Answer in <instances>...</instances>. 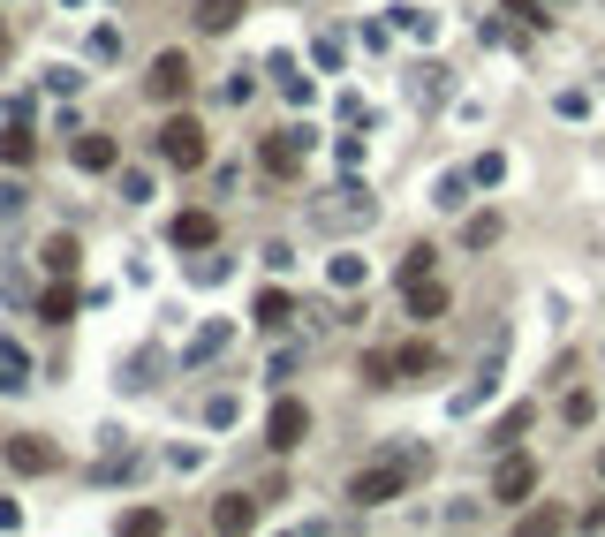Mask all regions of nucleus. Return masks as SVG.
I'll list each match as a JSON object with an SVG mask.
<instances>
[{"mask_svg":"<svg viewBox=\"0 0 605 537\" xmlns=\"http://www.w3.org/2000/svg\"><path fill=\"white\" fill-rule=\"evenodd\" d=\"M424 469H432V454H424V447H401L394 462H371V469H356L348 500H356V507H379V500H394V492L409 485V477H424Z\"/></svg>","mask_w":605,"mask_h":537,"instance_id":"obj_1","label":"nucleus"},{"mask_svg":"<svg viewBox=\"0 0 605 537\" xmlns=\"http://www.w3.org/2000/svg\"><path fill=\"white\" fill-rule=\"evenodd\" d=\"M159 159H167V167H205V129L197 122H167L159 129Z\"/></svg>","mask_w":605,"mask_h":537,"instance_id":"obj_2","label":"nucleus"},{"mask_svg":"<svg viewBox=\"0 0 605 537\" xmlns=\"http://www.w3.org/2000/svg\"><path fill=\"white\" fill-rule=\"evenodd\" d=\"M303 432H311V409H303V401H280V409L265 416V439H273L280 454H288V447H303Z\"/></svg>","mask_w":605,"mask_h":537,"instance_id":"obj_3","label":"nucleus"},{"mask_svg":"<svg viewBox=\"0 0 605 537\" xmlns=\"http://www.w3.org/2000/svg\"><path fill=\"white\" fill-rule=\"evenodd\" d=\"M152 91L159 99H182V91H190V61H182V53H159L152 61Z\"/></svg>","mask_w":605,"mask_h":537,"instance_id":"obj_4","label":"nucleus"},{"mask_svg":"<svg viewBox=\"0 0 605 537\" xmlns=\"http://www.w3.org/2000/svg\"><path fill=\"white\" fill-rule=\"evenodd\" d=\"M303 144H311L303 129H280V137L265 144V167H273V174H295V159H303Z\"/></svg>","mask_w":605,"mask_h":537,"instance_id":"obj_5","label":"nucleus"},{"mask_svg":"<svg viewBox=\"0 0 605 537\" xmlns=\"http://www.w3.org/2000/svg\"><path fill=\"white\" fill-rule=\"evenodd\" d=\"M530 485H537V462L515 454V462H500V485H492V492H500V500H530Z\"/></svg>","mask_w":605,"mask_h":537,"instance_id":"obj_6","label":"nucleus"},{"mask_svg":"<svg viewBox=\"0 0 605 537\" xmlns=\"http://www.w3.org/2000/svg\"><path fill=\"white\" fill-rule=\"evenodd\" d=\"M409 311H416V318H439V311H447V288H432V280L416 273V280H409Z\"/></svg>","mask_w":605,"mask_h":537,"instance_id":"obj_7","label":"nucleus"},{"mask_svg":"<svg viewBox=\"0 0 605 537\" xmlns=\"http://www.w3.org/2000/svg\"><path fill=\"white\" fill-rule=\"evenodd\" d=\"M38 258H46L53 273H76V258H84V250H76V235H46V250H38Z\"/></svg>","mask_w":605,"mask_h":537,"instance_id":"obj_8","label":"nucleus"},{"mask_svg":"<svg viewBox=\"0 0 605 537\" xmlns=\"http://www.w3.org/2000/svg\"><path fill=\"white\" fill-rule=\"evenodd\" d=\"M250 515H258V507L242 500V492H227V500L212 507V522H220V530H250Z\"/></svg>","mask_w":605,"mask_h":537,"instance_id":"obj_9","label":"nucleus"},{"mask_svg":"<svg viewBox=\"0 0 605 537\" xmlns=\"http://www.w3.org/2000/svg\"><path fill=\"white\" fill-rule=\"evenodd\" d=\"M76 167H91V174L114 167V144H106V137H84V144H76Z\"/></svg>","mask_w":605,"mask_h":537,"instance_id":"obj_10","label":"nucleus"},{"mask_svg":"<svg viewBox=\"0 0 605 537\" xmlns=\"http://www.w3.org/2000/svg\"><path fill=\"white\" fill-rule=\"evenodd\" d=\"M8 462H16V469H53V454L38 447V439H16V447H8Z\"/></svg>","mask_w":605,"mask_h":537,"instance_id":"obj_11","label":"nucleus"},{"mask_svg":"<svg viewBox=\"0 0 605 537\" xmlns=\"http://www.w3.org/2000/svg\"><path fill=\"white\" fill-rule=\"evenodd\" d=\"M0 394H23V348H0Z\"/></svg>","mask_w":605,"mask_h":537,"instance_id":"obj_12","label":"nucleus"},{"mask_svg":"<svg viewBox=\"0 0 605 537\" xmlns=\"http://www.w3.org/2000/svg\"><path fill=\"white\" fill-rule=\"evenodd\" d=\"M174 243H212V220H205V212H190V220H174Z\"/></svg>","mask_w":605,"mask_h":537,"instance_id":"obj_13","label":"nucleus"},{"mask_svg":"<svg viewBox=\"0 0 605 537\" xmlns=\"http://www.w3.org/2000/svg\"><path fill=\"white\" fill-rule=\"evenodd\" d=\"M235 16H242L235 0H205V8H197V23H205V31H227V23H235Z\"/></svg>","mask_w":605,"mask_h":537,"instance_id":"obj_14","label":"nucleus"},{"mask_svg":"<svg viewBox=\"0 0 605 537\" xmlns=\"http://www.w3.org/2000/svg\"><path fill=\"white\" fill-rule=\"evenodd\" d=\"M212 348H227V326H205V333H197V348H190V364H205Z\"/></svg>","mask_w":605,"mask_h":537,"instance_id":"obj_15","label":"nucleus"}]
</instances>
